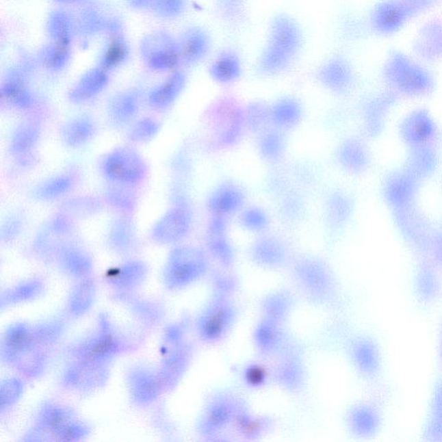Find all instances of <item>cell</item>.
Wrapping results in <instances>:
<instances>
[{
	"instance_id": "7bdbcfd3",
	"label": "cell",
	"mask_w": 442,
	"mask_h": 442,
	"mask_svg": "<svg viewBox=\"0 0 442 442\" xmlns=\"http://www.w3.org/2000/svg\"><path fill=\"white\" fill-rule=\"evenodd\" d=\"M322 81L331 88H341L343 83V74L339 69L336 68L332 64L328 66V68L322 71Z\"/></svg>"
},
{
	"instance_id": "3957f363",
	"label": "cell",
	"mask_w": 442,
	"mask_h": 442,
	"mask_svg": "<svg viewBox=\"0 0 442 442\" xmlns=\"http://www.w3.org/2000/svg\"><path fill=\"white\" fill-rule=\"evenodd\" d=\"M298 44V33L287 21H280L275 28L272 45L265 55V64L268 70H276L285 65Z\"/></svg>"
},
{
	"instance_id": "83f0119b",
	"label": "cell",
	"mask_w": 442,
	"mask_h": 442,
	"mask_svg": "<svg viewBox=\"0 0 442 442\" xmlns=\"http://www.w3.org/2000/svg\"><path fill=\"white\" fill-rule=\"evenodd\" d=\"M24 391V382L19 378H11L1 382L0 390V408L1 411L12 408L21 398Z\"/></svg>"
},
{
	"instance_id": "44dd1931",
	"label": "cell",
	"mask_w": 442,
	"mask_h": 442,
	"mask_svg": "<svg viewBox=\"0 0 442 442\" xmlns=\"http://www.w3.org/2000/svg\"><path fill=\"white\" fill-rule=\"evenodd\" d=\"M138 100L136 94L125 93L112 99L109 104V115L118 124L130 121L136 115Z\"/></svg>"
},
{
	"instance_id": "52a82bcc",
	"label": "cell",
	"mask_w": 442,
	"mask_h": 442,
	"mask_svg": "<svg viewBox=\"0 0 442 442\" xmlns=\"http://www.w3.org/2000/svg\"><path fill=\"white\" fill-rule=\"evenodd\" d=\"M33 328L24 323L10 326L2 339L1 355L6 362L14 364L19 356L35 348Z\"/></svg>"
},
{
	"instance_id": "6da1fadb",
	"label": "cell",
	"mask_w": 442,
	"mask_h": 442,
	"mask_svg": "<svg viewBox=\"0 0 442 442\" xmlns=\"http://www.w3.org/2000/svg\"><path fill=\"white\" fill-rule=\"evenodd\" d=\"M206 268V259L200 250L181 246L172 250L164 272L168 288L176 289L189 285Z\"/></svg>"
},
{
	"instance_id": "60d3db41",
	"label": "cell",
	"mask_w": 442,
	"mask_h": 442,
	"mask_svg": "<svg viewBox=\"0 0 442 442\" xmlns=\"http://www.w3.org/2000/svg\"><path fill=\"white\" fill-rule=\"evenodd\" d=\"M257 255L266 261H276L282 257L281 246L272 239L263 240L257 246Z\"/></svg>"
},
{
	"instance_id": "7402d4cb",
	"label": "cell",
	"mask_w": 442,
	"mask_h": 442,
	"mask_svg": "<svg viewBox=\"0 0 442 442\" xmlns=\"http://www.w3.org/2000/svg\"><path fill=\"white\" fill-rule=\"evenodd\" d=\"M42 289H44V285L38 280H29V281L22 283L8 290V292L3 294L2 308H4V306L18 304V303L35 298L42 291Z\"/></svg>"
},
{
	"instance_id": "d6986e66",
	"label": "cell",
	"mask_w": 442,
	"mask_h": 442,
	"mask_svg": "<svg viewBox=\"0 0 442 442\" xmlns=\"http://www.w3.org/2000/svg\"><path fill=\"white\" fill-rule=\"evenodd\" d=\"M109 244L118 252H125L133 246L135 232L133 222L127 218H118L109 232Z\"/></svg>"
},
{
	"instance_id": "2e32d148",
	"label": "cell",
	"mask_w": 442,
	"mask_h": 442,
	"mask_svg": "<svg viewBox=\"0 0 442 442\" xmlns=\"http://www.w3.org/2000/svg\"><path fill=\"white\" fill-rule=\"evenodd\" d=\"M94 122L88 117H78L68 121L62 127V137L64 143L70 147H80L94 136Z\"/></svg>"
},
{
	"instance_id": "e0dca14e",
	"label": "cell",
	"mask_w": 442,
	"mask_h": 442,
	"mask_svg": "<svg viewBox=\"0 0 442 442\" xmlns=\"http://www.w3.org/2000/svg\"><path fill=\"white\" fill-rule=\"evenodd\" d=\"M40 137V130L38 125L32 122H25L16 128L12 135L10 151L16 156H23L28 154Z\"/></svg>"
},
{
	"instance_id": "f546056e",
	"label": "cell",
	"mask_w": 442,
	"mask_h": 442,
	"mask_svg": "<svg viewBox=\"0 0 442 442\" xmlns=\"http://www.w3.org/2000/svg\"><path fill=\"white\" fill-rule=\"evenodd\" d=\"M49 29L58 44H68L71 34V24L64 13L55 12L49 21Z\"/></svg>"
},
{
	"instance_id": "4fadbf2b",
	"label": "cell",
	"mask_w": 442,
	"mask_h": 442,
	"mask_svg": "<svg viewBox=\"0 0 442 442\" xmlns=\"http://www.w3.org/2000/svg\"><path fill=\"white\" fill-rule=\"evenodd\" d=\"M108 78L101 69H91L86 73L74 89L71 91L70 100L80 103L96 96L105 88Z\"/></svg>"
},
{
	"instance_id": "7c38bea8",
	"label": "cell",
	"mask_w": 442,
	"mask_h": 442,
	"mask_svg": "<svg viewBox=\"0 0 442 442\" xmlns=\"http://www.w3.org/2000/svg\"><path fill=\"white\" fill-rule=\"evenodd\" d=\"M62 270L75 278L88 276L93 269V263L87 252L75 246H62L58 253Z\"/></svg>"
},
{
	"instance_id": "836d02e7",
	"label": "cell",
	"mask_w": 442,
	"mask_h": 442,
	"mask_svg": "<svg viewBox=\"0 0 442 442\" xmlns=\"http://www.w3.org/2000/svg\"><path fill=\"white\" fill-rule=\"evenodd\" d=\"M68 45L58 44L55 47L49 48L44 55L45 64L49 68L59 70L67 64L68 60Z\"/></svg>"
},
{
	"instance_id": "5bb4252c",
	"label": "cell",
	"mask_w": 442,
	"mask_h": 442,
	"mask_svg": "<svg viewBox=\"0 0 442 442\" xmlns=\"http://www.w3.org/2000/svg\"><path fill=\"white\" fill-rule=\"evenodd\" d=\"M242 191L234 185H224L214 191L209 198V206L213 213L222 214L235 212L242 206Z\"/></svg>"
},
{
	"instance_id": "4dcf8cb0",
	"label": "cell",
	"mask_w": 442,
	"mask_h": 442,
	"mask_svg": "<svg viewBox=\"0 0 442 442\" xmlns=\"http://www.w3.org/2000/svg\"><path fill=\"white\" fill-rule=\"evenodd\" d=\"M159 125L153 118H145L138 121L131 128V140L137 143H144L156 136L159 131Z\"/></svg>"
},
{
	"instance_id": "ab89813d",
	"label": "cell",
	"mask_w": 442,
	"mask_h": 442,
	"mask_svg": "<svg viewBox=\"0 0 442 442\" xmlns=\"http://www.w3.org/2000/svg\"><path fill=\"white\" fill-rule=\"evenodd\" d=\"M242 222L246 229L261 230L268 224V218L265 212L259 209H250L242 214Z\"/></svg>"
},
{
	"instance_id": "4316f807",
	"label": "cell",
	"mask_w": 442,
	"mask_h": 442,
	"mask_svg": "<svg viewBox=\"0 0 442 442\" xmlns=\"http://www.w3.org/2000/svg\"><path fill=\"white\" fill-rule=\"evenodd\" d=\"M207 49L205 36L198 31H192L185 36L181 47L183 55L187 61L194 62L203 57Z\"/></svg>"
},
{
	"instance_id": "5b68a950",
	"label": "cell",
	"mask_w": 442,
	"mask_h": 442,
	"mask_svg": "<svg viewBox=\"0 0 442 442\" xmlns=\"http://www.w3.org/2000/svg\"><path fill=\"white\" fill-rule=\"evenodd\" d=\"M180 49L169 36L158 33L145 39L143 52L151 68L166 70L177 64Z\"/></svg>"
},
{
	"instance_id": "603a6c76",
	"label": "cell",
	"mask_w": 442,
	"mask_h": 442,
	"mask_svg": "<svg viewBox=\"0 0 442 442\" xmlns=\"http://www.w3.org/2000/svg\"><path fill=\"white\" fill-rule=\"evenodd\" d=\"M72 186V180L68 176H59L51 178L42 183L35 190V196L38 199L49 200L57 199L67 193Z\"/></svg>"
},
{
	"instance_id": "ba28073f",
	"label": "cell",
	"mask_w": 442,
	"mask_h": 442,
	"mask_svg": "<svg viewBox=\"0 0 442 442\" xmlns=\"http://www.w3.org/2000/svg\"><path fill=\"white\" fill-rule=\"evenodd\" d=\"M118 352V345L114 339L107 333V329L101 335L82 343L75 350L74 354L79 361L93 364L104 365L113 359Z\"/></svg>"
},
{
	"instance_id": "f35d334b",
	"label": "cell",
	"mask_w": 442,
	"mask_h": 442,
	"mask_svg": "<svg viewBox=\"0 0 442 442\" xmlns=\"http://www.w3.org/2000/svg\"><path fill=\"white\" fill-rule=\"evenodd\" d=\"M260 150L263 156L275 158L281 154L283 150V140L279 134L270 133L265 135L260 142Z\"/></svg>"
},
{
	"instance_id": "30bf717a",
	"label": "cell",
	"mask_w": 442,
	"mask_h": 442,
	"mask_svg": "<svg viewBox=\"0 0 442 442\" xmlns=\"http://www.w3.org/2000/svg\"><path fill=\"white\" fill-rule=\"evenodd\" d=\"M77 421L75 415L68 408L48 402L44 404L39 412L38 428L44 434L57 437L61 430L73 421Z\"/></svg>"
},
{
	"instance_id": "8d00e7d4",
	"label": "cell",
	"mask_w": 442,
	"mask_h": 442,
	"mask_svg": "<svg viewBox=\"0 0 442 442\" xmlns=\"http://www.w3.org/2000/svg\"><path fill=\"white\" fill-rule=\"evenodd\" d=\"M430 434L434 440L442 439V384L439 386L435 394Z\"/></svg>"
},
{
	"instance_id": "8992f818",
	"label": "cell",
	"mask_w": 442,
	"mask_h": 442,
	"mask_svg": "<svg viewBox=\"0 0 442 442\" xmlns=\"http://www.w3.org/2000/svg\"><path fill=\"white\" fill-rule=\"evenodd\" d=\"M127 382L131 400L144 406L156 400L163 388L159 375L143 366H137L128 372Z\"/></svg>"
},
{
	"instance_id": "7a4b0ae2",
	"label": "cell",
	"mask_w": 442,
	"mask_h": 442,
	"mask_svg": "<svg viewBox=\"0 0 442 442\" xmlns=\"http://www.w3.org/2000/svg\"><path fill=\"white\" fill-rule=\"evenodd\" d=\"M105 176L125 184L138 183L144 177L146 167L140 154L131 148L123 147L112 151L103 161Z\"/></svg>"
},
{
	"instance_id": "1f68e13d",
	"label": "cell",
	"mask_w": 442,
	"mask_h": 442,
	"mask_svg": "<svg viewBox=\"0 0 442 442\" xmlns=\"http://www.w3.org/2000/svg\"><path fill=\"white\" fill-rule=\"evenodd\" d=\"M62 324L58 322H51L33 328L35 341L41 345H51L57 341L62 333Z\"/></svg>"
},
{
	"instance_id": "c3c4849f",
	"label": "cell",
	"mask_w": 442,
	"mask_h": 442,
	"mask_svg": "<svg viewBox=\"0 0 442 442\" xmlns=\"http://www.w3.org/2000/svg\"><path fill=\"white\" fill-rule=\"evenodd\" d=\"M59 1H62V2H74L75 0H59Z\"/></svg>"
},
{
	"instance_id": "8fae6325",
	"label": "cell",
	"mask_w": 442,
	"mask_h": 442,
	"mask_svg": "<svg viewBox=\"0 0 442 442\" xmlns=\"http://www.w3.org/2000/svg\"><path fill=\"white\" fill-rule=\"evenodd\" d=\"M146 275L147 268L144 263L131 261L109 270L105 278L114 288L127 290L140 285Z\"/></svg>"
},
{
	"instance_id": "ac0fdd59",
	"label": "cell",
	"mask_w": 442,
	"mask_h": 442,
	"mask_svg": "<svg viewBox=\"0 0 442 442\" xmlns=\"http://www.w3.org/2000/svg\"><path fill=\"white\" fill-rule=\"evenodd\" d=\"M95 294L94 283L84 280L75 286L68 299V312L73 316H81L87 313L93 305Z\"/></svg>"
},
{
	"instance_id": "d6a6232c",
	"label": "cell",
	"mask_w": 442,
	"mask_h": 442,
	"mask_svg": "<svg viewBox=\"0 0 442 442\" xmlns=\"http://www.w3.org/2000/svg\"><path fill=\"white\" fill-rule=\"evenodd\" d=\"M356 430L363 434L374 433L378 427V417L368 408H361L354 414Z\"/></svg>"
},
{
	"instance_id": "7dc6e473",
	"label": "cell",
	"mask_w": 442,
	"mask_h": 442,
	"mask_svg": "<svg viewBox=\"0 0 442 442\" xmlns=\"http://www.w3.org/2000/svg\"><path fill=\"white\" fill-rule=\"evenodd\" d=\"M131 2L135 5H141L144 4L145 0H131Z\"/></svg>"
},
{
	"instance_id": "b9f144b4",
	"label": "cell",
	"mask_w": 442,
	"mask_h": 442,
	"mask_svg": "<svg viewBox=\"0 0 442 442\" xmlns=\"http://www.w3.org/2000/svg\"><path fill=\"white\" fill-rule=\"evenodd\" d=\"M108 199L118 209H130L133 205V197L124 190H111L108 194Z\"/></svg>"
},
{
	"instance_id": "9c48e42d",
	"label": "cell",
	"mask_w": 442,
	"mask_h": 442,
	"mask_svg": "<svg viewBox=\"0 0 442 442\" xmlns=\"http://www.w3.org/2000/svg\"><path fill=\"white\" fill-rule=\"evenodd\" d=\"M103 365L80 361L79 364L71 366L65 372L64 384L69 387L80 390L101 385L105 379Z\"/></svg>"
},
{
	"instance_id": "cb8c5ba5",
	"label": "cell",
	"mask_w": 442,
	"mask_h": 442,
	"mask_svg": "<svg viewBox=\"0 0 442 442\" xmlns=\"http://www.w3.org/2000/svg\"><path fill=\"white\" fill-rule=\"evenodd\" d=\"M1 96L15 107L25 109L31 107L32 95L18 81L6 82L1 88Z\"/></svg>"
},
{
	"instance_id": "ffe728a7",
	"label": "cell",
	"mask_w": 442,
	"mask_h": 442,
	"mask_svg": "<svg viewBox=\"0 0 442 442\" xmlns=\"http://www.w3.org/2000/svg\"><path fill=\"white\" fill-rule=\"evenodd\" d=\"M226 223L222 216H219L211 221L209 227V246L210 250L224 261H229L232 256V250L226 237Z\"/></svg>"
},
{
	"instance_id": "d4e9b609",
	"label": "cell",
	"mask_w": 442,
	"mask_h": 442,
	"mask_svg": "<svg viewBox=\"0 0 442 442\" xmlns=\"http://www.w3.org/2000/svg\"><path fill=\"white\" fill-rule=\"evenodd\" d=\"M301 108L296 101L285 100L278 102L273 107L272 120L282 127H290L298 123L301 118Z\"/></svg>"
},
{
	"instance_id": "277c9868",
	"label": "cell",
	"mask_w": 442,
	"mask_h": 442,
	"mask_svg": "<svg viewBox=\"0 0 442 442\" xmlns=\"http://www.w3.org/2000/svg\"><path fill=\"white\" fill-rule=\"evenodd\" d=\"M190 226L191 216L186 207H174L168 211L154 226L153 239L160 244L179 242L189 233Z\"/></svg>"
},
{
	"instance_id": "ee69618b",
	"label": "cell",
	"mask_w": 442,
	"mask_h": 442,
	"mask_svg": "<svg viewBox=\"0 0 442 442\" xmlns=\"http://www.w3.org/2000/svg\"><path fill=\"white\" fill-rule=\"evenodd\" d=\"M183 0H155V8L166 16L176 15L183 8Z\"/></svg>"
},
{
	"instance_id": "f6af8a7d",
	"label": "cell",
	"mask_w": 442,
	"mask_h": 442,
	"mask_svg": "<svg viewBox=\"0 0 442 442\" xmlns=\"http://www.w3.org/2000/svg\"><path fill=\"white\" fill-rule=\"evenodd\" d=\"M22 221L18 217H12L6 221L2 229L3 239L9 240L15 237L21 232Z\"/></svg>"
},
{
	"instance_id": "74e56055",
	"label": "cell",
	"mask_w": 442,
	"mask_h": 442,
	"mask_svg": "<svg viewBox=\"0 0 442 442\" xmlns=\"http://www.w3.org/2000/svg\"><path fill=\"white\" fill-rule=\"evenodd\" d=\"M89 433H90L89 428L80 421L77 420L73 421L72 424H68L64 430L59 432L55 439L58 441H79L88 437Z\"/></svg>"
},
{
	"instance_id": "484cf974",
	"label": "cell",
	"mask_w": 442,
	"mask_h": 442,
	"mask_svg": "<svg viewBox=\"0 0 442 442\" xmlns=\"http://www.w3.org/2000/svg\"><path fill=\"white\" fill-rule=\"evenodd\" d=\"M45 361L44 355L41 352L36 351L34 348L19 356L14 365H18L23 374L29 377H36L44 371Z\"/></svg>"
},
{
	"instance_id": "9a60e30c",
	"label": "cell",
	"mask_w": 442,
	"mask_h": 442,
	"mask_svg": "<svg viewBox=\"0 0 442 442\" xmlns=\"http://www.w3.org/2000/svg\"><path fill=\"white\" fill-rule=\"evenodd\" d=\"M185 85V77L183 74L177 73L166 81L155 88L150 95L151 107L164 109L170 107L179 96Z\"/></svg>"
},
{
	"instance_id": "f1b7e54d",
	"label": "cell",
	"mask_w": 442,
	"mask_h": 442,
	"mask_svg": "<svg viewBox=\"0 0 442 442\" xmlns=\"http://www.w3.org/2000/svg\"><path fill=\"white\" fill-rule=\"evenodd\" d=\"M214 79L220 82H229L239 75V64L232 55H225L218 60L211 69Z\"/></svg>"
},
{
	"instance_id": "e575fe53",
	"label": "cell",
	"mask_w": 442,
	"mask_h": 442,
	"mask_svg": "<svg viewBox=\"0 0 442 442\" xmlns=\"http://www.w3.org/2000/svg\"><path fill=\"white\" fill-rule=\"evenodd\" d=\"M127 55V49L123 42L114 40L109 44L105 51L102 64L105 68L116 67L125 60Z\"/></svg>"
},
{
	"instance_id": "d590c367",
	"label": "cell",
	"mask_w": 442,
	"mask_h": 442,
	"mask_svg": "<svg viewBox=\"0 0 442 442\" xmlns=\"http://www.w3.org/2000/svg\"><path fill=\"white\" fill-rule=\"evenodd\" d=\"M357 361L359 365L367 372H372L378 367V359L377 352L375 351L374 346L368 343H364L359 346L357 351Z\"/></svg>"
},
{
	"instance_id": "bcb514c9",
	"label": "cell",
	"mask_w": 442,
	"mask_h": 442,
	"mask_svg": "<svg viewBox=\"0 0 442 442\" xmlns=\"http://www.w3.org/2000/svg\"><path fill=\"white\" fill-rule=\"evenodd\" d=\"M252 109V110L250 111V121L252 122L254 127H260L263 123H265L267 115L270 114L265 110V108L261 107V105H257V107H253Z\"/></svg>"
}]
</instances>
